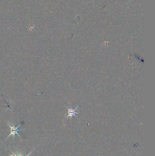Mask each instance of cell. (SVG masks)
I'll return each instance as SVG.
<instances>
[{
	"label": "cell",
	"instance_id": "6da1fadb",
	"mask_svg": "<svg viewBox=\"0 0 155 156\" xmlns=\"http://www.w3.org/2000/svg\"><path fill=\"white\" fill-rule=\"evenodd\" d=\"M8 125H9V126H10V135H9V136H8L7 138H8V137H9L10 136H11V135H12V136H14L15 134H17L20 137V135H19V134L18 133V131H23V130H19V129H18V128H19V126H20V124L19 126H18L16 127L14 126H11V125H10V124H8Z\"/></svg>",
	"mask_w": 155,
	"mask_h": 156
},
{
	"label": "cell",
	"instance_id": "7a4b0ae2",
	"mask_svg": "<svg viewBox=\"0 0 155 156\" xmlns=\"http://www.w3.org/2000/svg\"><path fill=\"white\" fill-rule=\"evenodd\" d=\"M78 107H76L75 109H68V115L66 117V118L69 116H75L76 114L78 113V112H76Z\"/></svg>",
	"mask_w": 155,
	"mask_h": 156
}]
</instances>
